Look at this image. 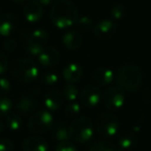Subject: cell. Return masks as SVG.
I'll return each instance as SVG.
<instances>
[{"instance_id": "cell-32", "label": "cell", "mask_w": 151, "mask_h": 151, "mask_svg": "<svg viewBox=\"0 0 151 151\" xmlns=\"http://www.w3.org/2000/svg\"><path fill=\"white\" fill-rule=\"evenodd\" d=\"M15 144L12 140L7 138L0 139V151H14Z\"/></svg>"}, {"instance_id": "cell-24", "label": "cell", "mask_w": 151, "mask_h": 151, "mask_svg": "<svg viewBox=\"0 0 151 151\" xmlns=\"http://www.w3.org/2000/svg\"><path fill=\"white\" fill-rule=\"evenodd\" d=\"M88 151H117V148L109 141H97L90 145Z\"/></svg>"}, {"instance_id": "cell-25", "label": "cell", "mask_w": 151, "mask_h": 151, "mask_svg": "<svg viewBox=\"0 0 151 151\" xmlns=\"http://www.w3.org/2000/svg\"><path fill=\"white\" fill-rule=\"evenodd\" d=\"M40 80H42V84L47 85V86H55L59 83V75L56 71L49 70L42 76Z\"/></svg>"}, {"instance_id": "cell-20", "label": "cell", "mask_w": 151, "mask_h": 151, "mask_svg": "<svg viewBox=\"0 0 151 151\" xmlns=\"http://www.w3.org/2000/svg\"><path fill=\"white\" fill-rule=\"evenodd\" d=\"M137 144H138V134L132 130L122 132L118 138V145L123 151L132 150L137 146Z\"/></svg>"}, {"instance_id": "cell-9", "label": "cell", "mask_w": 151, "mask_h": 151, "mask_svg": "<svg viewBox=\"0 0 151 151\" xmlns=\"http://www.w3.org/2000/svg\"><path fill=\"white\" fill-rule=\"evenodd\" d=\"M80 101L86 108H94L101 103L103 99L101 89L94 85H87L81 90Z\"/></svg>"}, {"instance_id": "cell-19", "label": "cell", "mask_w": 151, "mask_h": 151, "mask_svg": "<svg viewBox=\"0 0 151 151\" xmlns=\"http://www.w3.org/2000/svg\"><path fill=\"white\" fill-rule=\"evenodd\" d=\"M23 151H48V142L44 138L38 136H32L27 138L22 145Z\"/></svg>"}, {"instance_id": "cell-29", "label": "cell", "mask_w": 151, "mask_h": 151, "mask_svg": "<svg viewBox=\"0 0 151 151\" xmlns=\"http://www.w3.org/2000/svg\"><path fill=\"white\" fill-rule=\"evenodd\" d=\"M125 14H126L125 6H124L123 4H120V3L113 5L112 9H111V11H110V15H111V17L113 18L114 20L123 19L124 16H125Z\"/></svg>"}, {"instance_id": "cell-12", "label": "cell", "mask_w": 151, "mask_h": 151, "mask_svg": "<svg viewBox=\"0 0 151 151\" xmlns=\"http://www.w3.org/2000/svg\"><path fill=\"white\" fill-rule=\"evenodd\" d=\"M91 79L97 86H109L115 79V73L108 67H97L91 73Z\"/></svg>"}, {"instance_id": "cell-17", "label": "cell", "mask_w": 151, "mask_h": 151, "mask_svg": "<svg viewBox=\"0 0 151 151\" xmlns=\"http://www.w3.org/2000/svg\"><path fill=\"white\" fill-rule=\"evenodd\" d=\"M62 103H63V95L58 90H55V89L48 91L44 99L45 107L51 113L58 111L61 108V106H62Z\"/></svg>"}, {"instance_id": "cell-10", "label": "cell", "mask_w": 151, "mask_h": 151, "mask_svg": "<svg viewBox=\"0 0 151 151\" xmlns=\"http://www.w3.org/2000/svg\"><path fill=\"white\" fill-rule=\"evenodd\" d=\"M117 24L109 19L101 20L93 27L95 36L99 40H108L113 37L117 32Z\"/></svg>"}, {"instance_id": "cell-35", "label": "cell", "mask_w": 151, "mask_h": 151, "mask_svg": "<svg viewBox=\"0 0 151 151\" xmlns=\"http://www.w3.org/2000/svg\"><path fill=\"white\" fill-rule=\"evenodd\" d=\"M35 1H37L42 5H50L53 2V0H35Z\"/></svg>"}, {"instance_id": "cell-7", "label": "cell", "mask_w": 151, "mask_h": 151, "mask_svg": "<svg viewBox=\"0 0 151 151\" xmlns=\"http://www.w3.org/2000/svg\"><path fill=\"white\" fill-rule=\"evenodd\" d=\"M125 93L120 86H110L105 90L103 94L104 106L109 111H118L124 106Z\"/></svg>"}, {"instance_id": "cell-3", "label": "cell", "mask_w": 151, "mask_h": 151, "mask_svg": "<svg viewBox=\"0 0 151 151\" xmlns=\"http://www.w3.org/2000/svg\"><path fill=\"white\" fill-rule=\"evenodd\" d=\"M69 139L73 142L84 144L92 139L94 124L88 117H80L73 120L68 126Z\"/></svg>"}, {"instance_id": "cell-30", "label": "cell", "mask_w": 151, "mask_h": 151, "mask_svg": "<svg viewBox=\"0 0 151 151\" xmlns=\"http://www.w3.org/2000/svg\"><path fill=\"white\" fill-rule=\"evenodd\" d=\"M55 151H78L76 145L73 142L67 141H63V142H59L57 144Z\"/></svg>"}, {"instance_id": "cell-21", "label": "cell", "mask_w": 151, "mask_h": 151, "mask_svg": "<svg viewBox=\"0 0 151 151\" xmlns=\"http://www.w3.org/2000/svg\"><path fill=\"white\" fill-rule=\"evenodd\" d=\"M51 132H52L53 139H55L57 142H63V141H67L69 139L68 126L65 125L63 122L59 121L53 123L52 127H51Z\"/></svg>"}, {"instance_id": "cell-1", "label": "cell", "mask_w": 151, "mask_h": 151, "mask_svg": "<svg viewBox=\"0 0 151 151\" xmlns=\"http://www.w3.org/2000/svg\"><path fill=\"white\" fill-rule=\"evenodd\" d=\"M78 9L70 0H57L51 9V20L59 29H66L78 20Z\"/></svg>"}, {"instance_id": "cell-13", "label": "cell", "mask_w": 151, "mask_h": 151, "mask_svg": "<svg viewBox=\"0 0 151 151\" xmlns=\"http://www.w3.org/2000/svg\"><path fill=\"white\" fill-rule=\"evenodd\" d=\"M38 108V101L34 94H23L17 103V109L24 115L36 112Z\"/></svg>"}, {"instance_id": "cell-26", "label": "cell", "mask_w": 151, "mask_h": 151, "mask_svg": "<svg viewBox=\"0 0 151 151\" xmlns=\"http://www.w3.org/2000/svg\"><path fill=\"white\" fill-rule=\"evenodd\" d=\"M76 26H77V29L79 31H83V32H88L90 30L93 29L94 25H93L92 20L89 17H81L78 18L77 22H76Z\"/></svg>"}, {"instance_id": "cell-14", "label": "cell", "mask_w": 151, "mask_h": 151, "mask_svg": "<svg viewBox=\"0 0 151 151\" xmlns=\"http://www.w3.org/2000/svg\"><path fill=\"white\" fill-rule=\"evenodd\" d=\"M18 26V19L13 14H3L0 16V35L7 37L15 32Z\"/></svg>"}, {"instance_id": "cell-28", "label": "cell", "mask_w": 151, "mask_h": 151, "mask_svg": "<svg viewBox=\"0 0 151 151\" xmlns=\"http://www.w3.org/2000/svg\"><path fill=\"white\" fill-rule=\"evenodd\" d=\"M13 109V101L5 95L0 96V116H6Z\"/></svg>"}, {"instance_id": "cell-18", "label": "cell", "mask_w": 151, "mask_h": 151, "mask_svg": "<svg viewBox=\"0 0 151 151\" xmlns=\"http://www.w3.org/2000/svg\"><path fill=\"white\" fill-rule=\"evenodd\" d=\"M83 38L78 30H68L62 36V44L67 50H78L82 46Z\"/></svg>"}, {"instance_id": "cell-15", "label": "cell", "mask_w": 151, "mask_h": 151, "mask_svg": "<svg viewBox=\"0 0 151 151\" xmlns=\"http://www.w3.org/2000/svg\"><path fill=\"white\" fill-rule=\"evenodd\" d=\"M23 12L28 22L35 23V22L40 21L42 17V5L40 4L35 0H31L26 3Z\"/></svg>"}, {"instance_id": "cell-37", "label": "cell", "mask_w": 151, "mask_h": 151, "mask_svg": "<svg viewBox=\"0 0 151 151\" xmlns=\"http://www.w3.org/2000/svg\"><path fill=\"white\" fill-rule=\"evenodd\" d=\"M15 2H18V3H23V2H26L27 0H13Z\"/></svg>"}, {"instance_id": "cell-22", "label": "cell", "mask_w": 151, "mask_h": 151, "mask_svg": "<svg viewBox=\"0 0 151 151\" xmlns=\"http://www.w3.org/2000/svg\"><path fill=\"white\" fill-rule=\"evenodd\" d=\"M62 95L67 101H77V99L80 95V90H79L78 86L75 85V83H68L63 87Z\"/></svg>"}, {"instance_id": "cell-8", "label": "cell", "mask_w": 151, "mask_h": 151, "mask_svg": "<svg viewBox=\"0 0 151 151\" xmlns=\"http://www.w3.org/2000/svg\"><path fill=\"white\" fill-rule=\"evenodd\" d=\"M49 42V34L44 29H36L30 34L28 38L26 51L29 55L37 57V55L47 47Z\"/></svg>"}, {"instance_id": "cell-11", "label": "cell", "mask_w": 151, "mask_h": 151, "mask_svg": "<svg viewBox=\"0 0 151 151\" xmlns=\"http://www.w3.org/2000/svg\"><path fill=\"white\" fill-rule=\"evenodd\" d=\"M36 58L42 66L50 68L57 65L60 61V52L55 47H46Z\"/></svg>"}, {"instance_id": "cell-4", "label": "cell", "mask_w": 151, "mask_h": 151, "mask_svg": "<svg viewBox=\"0 0 151 151\" xmlns=\"http://www.w3.org/2000/svg\"><path fill=\"white\" fill-rule=\"evenodd\" d=\"M40 75V69L36 63L28 58L18 59L12 67V76L21 83H30L36 80Z\"/></svg>"}, {"instance_id": "cell-2", "label": "cell", "mask_w": 151, "mask_h": 151, "mask_svg": "<svg viewBox=\"0 0 151 151\" xmlns=\"http://www.w3.org/2000/svg\"><path fill=\"white\" fill-rule=\"evenodd\" d=\"M115 80L122 89L134 91L140 88L143 81V73L140 67L136 65H123L117 69Z\"/></svg>"}, {"instance_id": "cell-27", "label": "cell", "mask_w": 151, "mask_h": 151, "mask_svg": "<svg viewBox=\"0 0 151 151\" xmlns=\"http://www.w3.org/2000/svg\"><path fill=\"white\" fill-rule=\"evenodd\" d=\"M81 112V105L76 101H68L64 108V114L67 117H76Z\"/></svg>"}, {"instance_id": "cell-16", "label": "cell", "mask_w": 151, "mask_h": 151, "mask_svg": "<svg viewBox=\"0 0 151 151\" xmlns=\"http://www.w3.org/2000/svg\"><path fill=\"white\" fill-rule=\"evenodd\" d=\"M83 77V68L79 63H68L62 70V78L67 83H76Z\"/></svg>"}, {"instance_id": "cell-36", "label": "cell", "mask_w": 151, "mask_h": 151, "mask_svg": "<svg viewBox=\"0 0 151 151\" xmlns=\"http://www.w3.org/2000/svg\"><path fill=\"white\" fill-rule=\"evenodd\" d=\"M3 130H4V124H3V122L0 119V134H2Z\"/></svg>"}, {"instance_id": "cell-6", "label": "cell", "mask_w": 151, "mask_h": 151, "mask_svg": "<svg viewBox=\"0 0 151 151\" xmlns=\"http://www.w3.org/2000/svg\"><path fill=\"white\" fill-rule=\"evenodd\" d=\"M95 129L104 138H112L119 132L120 122L112 113H101L95 119Z\"/></svg>"}, {"instance_id": "cell-23", "label": "cell", "mask_w": 151, "mask_h": 151, "mask_svg": "<svg viewBox=\"0 0 151 151\" xmlns=\"http://www.w3.org/2000/svg\"><path fill=\"white\" fill-rule=\"evenodd\" d=\"M5 123H6V126L9 130H12V132H18L19 129H21L22 124H23V120H22V117L19 114L12 113L7 115Z\"/></svg>"}, {"instance_id": "cell-33", "label": "cell", "mask_w": 151, "mask_h": 151, "mask_svg": "<svg viewBox=\"0 0 151 151\" xmlns=\"http://www.w3.org/2000/svg\"><path fill=\"white\" fill-rule=\"evenodd\" d=\"M9 59L3 53H0V75H3L9 69Z\"/></svg>"}, {"instance_id": "cell-31", "label": "cell", "mask_w": 151, "mask_h": 151, "mask_svg": "<svg viewBox=\"0 0 151 151\" xmlns=\"http://www.w3.org/2000/svg\"><path fill=\"white\" fill-rule=\"evenodd\" d=\"M11 82L4 77H0V96L6 95L11 91Z\"/></svg>"}, {"instance_id": "cell-5", "label": "cell", "mask_w": 151, "mask_h": 151, "mask_svg": "<svg viewBox=\"0 0 151 151\" xmlns=\"http://www.w3.org/2000/svg\"><path fill=\"white\" fill-rule=\"evenodd\" d=\"M53 123H54V118L52 113L48 110H40L32 114V116L28 120L27 127L31 134H42L51 129Z\"/></svg>"}, {"instance_id": "cell-34", "label": "cell", "mask_w": 151, "mask_h": 151, "mask_svg": "<svg viewBox=\"0 0 151 151\" xmlns=\"http://www.w3.org/2000/svg\"><path fill=\"white\" fill-rule=\"evenodd\" d=\"M3 48L7 52H14L17 49V42L13 38H9L3 42Z\"/></svg>"}]
</instances>
